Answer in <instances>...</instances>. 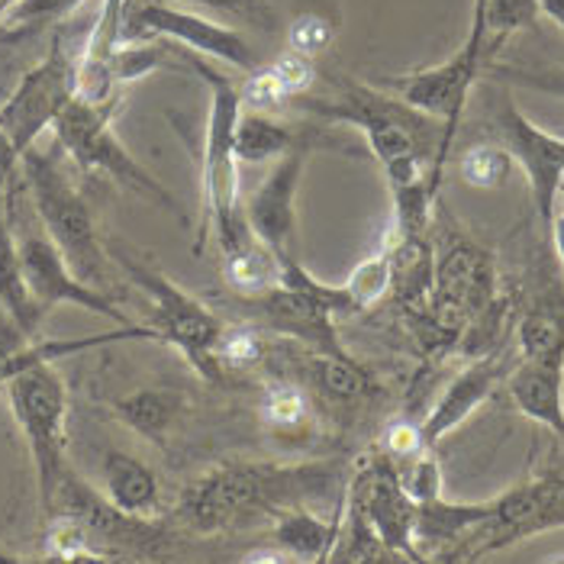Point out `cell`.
<instances>
[{
  "label": "cell",
  "instance_id": "obj_1",
  "mask_svg": "<svg viewBox=\"0 0 564 564\" xmlns=\"http://www.w3.org/2000/svg\"><path fill=\"white\" fill-rule=\"evenodd\" d=\"M336 487L339 475L329 465H223L181 494L174 520L197 535H217L261 517L274 520Z\"/></svg>",
  "mask_w": 564,
  "mask_h": 564
},
{
  "label": "cell",
  "instance_id": "obj_2",
  "mask_svg": "<svg viewBox=\"0 0 564 564\" xmlns=\"http://www.w3.org/2000/svg\"><path fill=\"white\" fill-rule=\"evenodd\" d=\"M313 117L348 123L365 135L371 155L384 169L388 184L430 177L442 145V123L410 107L403 97L368 85H346L336 97H294ZM438 194V191H435Z\"/></svg>",
  "mask_w": 564,
  "mask_h": 564
},
{
  "label": "cell",
  "instance_id": "obj_3",
  "mask_svg": "<svg viewBox=\"0 0 564 564\" xmlns=\"http://www.w3.org/2000/svg\"><path fill=\"white\" fill-rule=\"evenodd\" d=\"M197 75L210 85V107H207V132H204V155H200V204L204 217L197 226L194 256L207 249L210 226H217L219 252L239 249L246 239H252L246 210L239 207V159L232 149L236 120L242 113L239 87L226 75L214 72L204 62H191Z\"/></svg>",
  "mask_w": 564,
  "mask_h": 564
},
{
  "label": "cell",
  "instance_id": "obj_4",
  "mask_svg": "<svg viewBox=\"0 0 564 564\" xmlns=\"http://www.w3.org/2000/svg\"><path fill=\"white\" fill-rule=\"evenodd\" d=\"M20 174L30 187L33 210L52 239V246L68 261V268L107 294L110 288V252L100 242L94 214L82 197V191L72 184V177L62 172L55 155L40 152L36 145L20 155Z\"/></svg>",
  "mask_w": 564,
  "mask_h": 564
},
{
  "label": "cell",
  "instance_id": "obj_5",
  "mask_svg": "<svg viewBox=\"0 0 564 564\" xmlns=\"http://www.w3.org/2000/svg\"><path fill=\"white\" fill-rule=\"evenodd\" d=\"M13 423L26 438L43 517L52 510L55 490L68 471V384L55 361H36L17 371L7 384Z\"/></svg>",
  "mask_w": 564,
  "mask_h": 564
},
{
  "label": "cell",
  "instance_id": "obj_6",
  "mask_svg": "<svg viewBox=\"0 0 564 564\" xmlns=\"http://www.w3.org/2000/svg\"><path fill=\"white\" fill-rule=\"evenodd\" d=\"M113 113H117V104H90V100L75 94V100L52 123L55 145L82 172L107 174L117 184L130 187L132 194L159 204L162 210H172L177 217H184V210L174 200L172 191L155 174L149 172L142 162H135L130 149L117 139V132H113Z\"/></svg>",
  "mask_w": 564,
  "mask_h": 564
},
{
  "label": "cell",
  "instance_id": "obj_7",
  "mask_svg": "<svg viewBox=\"0 0 564 564\" xmlns=\"http://www.w3.org/2000/svg\"><path fill=\"white\" fill-rule=\"evenodd\" d=\"M85 40L75 43V36L68 33V26H58L43 62L33 65L20 78V85L13 87V94L3 100V107H0V127L7 130L10 142L17 145L20 155L26 149H33L40 142V135L45 130H52V123L58 120V113L75 100V94H78V65H82Z\"/></svg>",
  "mask_w": 564,
  "mask_h": 564
},
{
  "label": "cell",
  "instance_id": "obj_8",
  "mask_svg": "<svg viewBox=\"0 0 564 564\" xmlns=\"http://www.w3.org/2000/svg\"><path fill=\"white\" fill-rule=\"evenodd\" d=\"M113 261L117 268L127 271V278L145 294V301L152 306L149 326L155 329V339L177 348L194 365V371L204 375L207 381H219L214 346L223 333V323L217 313L207 304H200L194 294H187L181 284H174L169 274L155 271L152 264L130 259L123 252H113Z\"/></svg>",
  "mask_w": 564,
  "mask_h": 564
},
{
  "label": "cell",
  "instance_id": "obj_9",
  "mask_svg": "<svg viewBox=\"0 0 564 564\" xmlns=\"http://www.w3.org/2000/svg\"><path fill=\"white\" fill-rule=\"evenodd\" d=\"M52 513H65L85 525L97 562L152 558L169 542L162 520H139V517L117 510L100 490H94L72 468L65 471V478L55 490L52 510L45 517H52Z\"/></svg>",
  "mask_w": 564,
  "mask_h": 564
},
{
  "label": "cell",
  "instance_id": "obj_10",
  "mask_svg": "<svg viewBox=\"0 0 564 564\" xmlns=\"http://www.w3.org/2000/svg\"><path fill=\"white\" fill-rule=\"evenodd\" d=\"M120 36L123 40H172L194 55L214 58L239 72L259 68L256 48L239 30L217 23L197 10L172 7L165 0H127Z\"/></svg>",
  "mask_w": 564,
  "mask_h": 564
},
{
  "label": "cell",
  "instance_id": "obj_11",
  "mask_svg": "<svg viewBox=\"0 0 564 564\" xmlns=\"http://www.w3.org/2000/svg\"><path fill=\"white\" fill-rule=\"evenodd\" d=\"M484 68H487V55L478 52V48H471V45H462L442 65L413 72V75H400V78H384L388 90H393L410 107L430 113V117H435L442 123V145H438L433 174H430L433 191L442 187L445 162H448V152H452L458 123L465 117V104H468L471 87H475V82H478V75Z\"/></svg>",
  "mask_w": 564,
  "mask_h": 564
},
{
  "label": "cell",
  "instance_id": "obj_12",
  "mask_svg": "<svg viewBox=\"0 0 564 564\" xmlns=\"http://www.w3.org/2000/svg\"><path fill=\"white\" fill-rule=\"evenodd\" d=\"M20 246V268H23V281L26 291L33 297V304L43 313L55 310V306H82L87 313H97L104 319H110L113 326H132V319L110 301V294L97 291L94 284L82 281L68 261L62 259V252L52 246V239L40 232H23L17 239Z\"/></svg>",
  "mask_w": 564,
  "mask_h": 564
},
{
  "label": "cell",
  "instance_id": "obj_13",
  "mask_svg": "<svg viewBox=\"0 0 564 564\" xmlns=\"http://www.w3.org/2000/svg\"><path fill=\"white\" fill-rule=\"evenodd\" d=\"M497 135L507 145V152L513 155V162L525 172L535 217L549 236V226L555 219V204L562 197L564 184V135L535 127L513 100H507L500 107Z\"/></svg>",
  "mask_w": 564,
  "mask_h": 564
},
{
  "label": "cell",
  "instance_id": "obj_14",
  "mask_svg": "<svg viewBox=\"0 0 564 564\" xmlns=\"http://www.w3.org/2000/svg\"><path fill=\"white\" fill-rule=\"evenodd\" d=\"M348 500L361 510V517L375 529V535L388 549V555H403L410 562H423L416 552V539H413L416 503L403 490L400 471L384 452L355 475Z\"/></svg>",
  "mask_w": 564,
  "mask_h": 564
},
{
  "label": "cell",
  "instance_id": "obj_15",
  "mask_svg": "<svg viewBox=\"0 0 564 564\" xmlns=\"http://www.w3.org/2000/svg\"><path fill=\"white\" fill-rule=\"evenodd\" d=\"M310 149L304 142L284 152L274 169L261 177V184L252 191L246 204V219L252 236L264 242L278 259H294L297 246V191L306 172Z\"/></svg>",
  "mask_w": 564,
  "mask_h": 564
},
{
  "label": "cell",
  "instance_id": "obj_16",
  "mask_svg": "<svg viewBox=\"0 0 564 564\" xmlns=\"http://www.w3.org/2000/svg\"><path fill=\"white\" fill-rule=\"evenodd\" d=\"M246 304L256 310L264 329L278 336H291L304 343L310 351H346L336 333V310L310 291L274 284L271 291L249 297Z\"/></svg>",
  "mask_w": 564,
  "mask_h": 564
},
{
  "label": "cell",
  "instance_id": "obj_17",
  "mask_svg": "<svg viewBox=\"0 0 564 564\" xmlns=\"http://www.w3.org/2000/svg\"><path fill=\"white\" fill-rule=\"evenodd\" d=\"M130 339H155V329L149 323H132V326H113L110 333H97V336L40 339V336H30L13 316H7L0 310V391L17 371L30 368L36 361H55L58 365L62 358L85 355V351L113 346V343H130Z\"/></svg>",
  "mask_w": 564,
  "mask_h": 564
},
{
  "label": "cell",
  "instance_id": "obj_18",
  "mask_svg": "<svg viewBox=\"0 0 564 564\" xmlns=\"http://www.w3.org/2000/svg\"><path fill=\"white\" fill-rule=\"evenodd\" d=\"M503 378V355L500 351H484L468 368H462L452 384L442 391L433 403V410L420 420V433L426 448H435L448 433H455L480 403L494 393L497 381Z\"/></svg>",
  "mask_w": 564,
  "mask_h": 564
},
{
  "label": "cell",
  "instance_id": "obj_19",
  "mask_svg": "<svg viewBox=\"0 0 564 564\" xmlns=\"http://www.w3.org/2000/svg\"><path fill=\"white\" fill-rule=\"evenodd\" d=\"M507 391L522 416L564 435V355L522 358L507 381Z\"/></svg>",
  "mask_w": 564,
  "mask_h": 564
},
{
  "label": "cell",
  "instance_id": "obj_20",
  "mask_svg": "<svg viewBox=\"0 0 564 564\" xmlns=\"http://www.w3.org/2000/svg\"><path fill=\"white\" fill-rule=\"evenodd\" d=\"M343 520H346V494L329 520L310 513L306 507H291L274 517L271 529V549L284 555V562H326L333 558L339 535H343Z\"/></svg>",
  "mask_w": 564,
  "mask_h": 564
},
{
  "label": "cell",
  "instance_id": "obj_21",
  "mask_svg": "<svg viewBox=\"0 0 564 564\" xmlns=\"http://www.w3.org/2000/svg\"><path fill=\"white\" fill-rule=\"evenodd\" d=\"M494 500L480 503H452L445 497H435L426 503H416V552L420 558H433L442 549H458L478 525L490 520Z\"/></svg>",
  "mask_w": 564,
  "mask_h": 564
},
{
  "label": "cell",
  "instance_id": "obj_22",
  "mask_svg": "<svg viewBox=\"0 0 564 564\" xmlns=\"http://www.w3.org/2000/svg\"><path fill=\"white\" fill-rule=\"evenodd\" d=\"M117 510L139 520H162V484L159 475L127 452H110L104 458V490Z\"/></svg>",
  "mask_w": 564,
  "mask_h": 564
},
{
  "label": "cell",
  "instance_id": "obj_23",
  "mask_svg": "<svg viewBox=\"0 0 564 564\" xmlns=\"http://www.w3.org/2000/svg\"><path fill=\"white\" fill-rule=\"evenodd\" d=\"M10 177L0 174V310L7 316H13L30 336H40L45 313L33 304L26 281H23V268H20V246H17V232L10 226V217L3 210V184Z\"/></svg>",
  "mask_w": 564,
  "mask_h": 564
},
{
  "label": "cell",
  "instance_id": "obj_24",
  "mask_svg": "<svg viewBox=\"0 0 564 564\" xmlns=\"http://www.w3.org/2000/svg\"><path fill=\"white\" fill-rule=\"evenodd\" d=\"M306 378L313 391L339 406H351L368 393H375L371 375L348 351H310Z\"/></svg>",
  "mask_w": 564,
  "mask_h": 564
},
{
  "label": "cell",
  "instance_id": "obj_25",
  "mask_svg": "<svg viewBox=\"0 0 564 564\" xmlns=\"http://www.w3.org/2000/svg\"><path fill=\"white\" fill-rule=\"evenodd\" d=\"M294 145H301V132H294L288 123L268 117L264 110H246L236 120L232 132V149L239 165H264L281 159L284 152H291Z\"/></svg>",
  "mask_w": 564,
  "mask_h": 564
},
{
  "label": "cell",
  "instance_id": "obj_26",
  "mask_svg": "<svg viewBox=\"0 0 564 564\" xmlns=\"http://www.w3.org/2000/svg\"><path fill=\"white\" fill-rule=\"evenodd\" d=\"M223 281L246 301L259 297L281 281V259L252 236L239 249L223 252Z\"/></svg>",
  "mask_w": 564,
  "mask_h": 564
},
{
  "label": "cell",
  "instance_id": "obj_27",
  "mask_svg": "<svg viewBox=\"0 0 564 564\" xmlns=\"http://www.w3.org/2000/svg\"><path fill=\"white\" fill-rule=\"evenodd\" d=\"M113 410L132 433H139L155 445H165L174 416H177V393L162 391V388H142V391L120 397Z\"/></svg>",
  "mask_w": 564,
  "mask_h": 564
},
{
  "label": "cell",
  "instance_id": "obj_28",
  "mask_svg": "<svg viewBox=\"0 0 564 564\" xmlns=\"http://www.w3.org/2000/svg\"><path fill=\"white\" fill-rule=\"evenodd\" d=\"M522 358H555L564 355V294L542 297L522 313L517 326Z\"/></svg>",
  "mask_w": 564,
  "mask_h": 564
},
{
  "label": "cell",
  "instance_id": "obj_29",
  "mask_svg": "<svg viewBox=\"0 0 564 564\" xmlns=\"http://www.w3.org/2000/svg\"><path fill=\"white\" fill-rule=\"evenodd\" d=\"M316 420L313 397L297 384H274L261 397V423L281 438L306 435Z\"/></svg>",
  "mask_w": 564,
  "mask_h": 564
},
{
  "label": "cell",
  "instance_id": "obj_30",
  "mask_svg": "<svg viewBox=\"0 0 564 564\" xmlns=\"http://www.w3.org/2000/svg\"><path fill=\"white\" fill-rule=\"evenodd\" d=\"M85 0H13L3 13H0V40L13 43V40H26L33 33H40L43 26L68 20Z\"/></svg>",
  "mask_w": 564,
  "mask_h": 564
},
{
  "label": "cell",
  "instance_id": "obj_31",
  "mask_svg": "<svg viewBox=\"0 0 564 564\" xmlns=\"http://www.w3.org/2000/svg\"><path fill=\"white\" fill-rule=\"evenodd\" d=\"M393 281V264H391V242L384 239V246L368 256L365 261H358V268L348 274V281L343 284L348 294V301L355 306V313L371 310L378 301H384L391 294Z\"/></svg>",
  "mask_w": 564,
  "mask_h": 564
},
{
  "label": "cell",
  "instance_id": "obj_32",
  "mask_svg": "<svg viewBox=\"0 0 564 564\" xmlns=\"http://www.w3.org/2000/svg\"><path fill=\"white\" fill-rule=\"evenodd\" d=\"M542 7L539 0H487L484 3V40H487V55H494L507 36L532 30L539 20Z\"/></svg>",
  "mask_w": 564,
  "mask_h": 564
},
{
  "label": "cell",
  "instance_id": "obj_33",
  "mask_svg": "<svg viewBox=\"0 0 564 564\" xmlns=\"http://www.w3.org/2000/svg\"><path fill=\"white\" fill-rule=\"evenodd\" d=\"M513 165L517 162H513V155L507 152L503 142H478L462 155L458 172L465 177V184L490 191V187H503L510 181Z\"/></svg>",
  "mask_w": 564,
  "mask_h": 564
},
{
  "label": "cell",
  "instance_id": "obj_34",
  "mask_svg": "<svg viewBox=\"0 0 564 564\" xmlns=\"http://www.w3.org/2000/svg\"><path fill=\"white\" fill-rule=\"evenodd\" d=\"M268 348L264 336L256 326H223L217 346H214V365H217L219 378L223 371H249L264 361Z\"/></svg>",
  "mask_w": 564,
  "mask_h": 564
},
{
  "label": "cell",
  "instance_id": "obj_35",
  "mask_svg": "<svg viewBox=\"0 0 564 564\" xmlns=\"http://www.w3.org/2000/svg\"><path fill=\"white\" fill-rule=\"evenodd\" d=\"M239 100L249 110H278V107L291 104V94L281 85V78L274 75L271 65H259L249 72V82L239 90Z\"/></svg>",
  "mask_w": 564,
  "mask_h": 564
},
{
  "label": "cell",
  "instance_id": "obj_36",
  "mask_svg": "<svg viewBox=\"0 0 564 564\" xmlns=\"http://www.w3.org/2000/svg\"><path fill=\"white\" fill-rule=\"evenodd\" d=\"M329 43H333V26H329V20L319 17V13H304V17H297V20L291 23V30H288V45H291V52H301V55H310V58H316L319 52H326Z\"/></svg>",
  "mask_w": 564,
  "mask_h": 564
},
{
  "label": "cell",
  "instance_id": "obj_37",
  "mask_svg": "<svg viewBox=\"0 0 564 564\" xmlns=\"http://www.w3.org/2000/svg\"><path fill=\"white\" fill-rule=\"evenodd\" d=\"M487 72L494 78H500V82H510V85L564 97V68H513V65H494Z\"/></svg>",
  "mask_w": 564,
  "mask_h": 564
},
{
  "label": "cell",
  "instance_id": "obj_38",
  "mask_svg": "<svg viewBox=\"0 0 564 564\" xmlns=\"http://www.w3.org/2000/svg\"><path fill=\"white\" fill-rule=\"evenodd\" d=\"M271 68H274V75L281 78V85L288 87L291 100L310 94V87L316 82L313 58H310V55H301V52H291V48H288L278 62H271Z\"/></svg>",
  "mask_w": 564,
  "mask_h": 564
},
{
  "label": "cell",
  "instance_id": "obj_39",
  "mask_svg": "<svg viewBox=\"0 0 564 564\" xmlns=\"http://www.w3.org/2000/svg\"><path fill=\"white\" fill-rule=\"evenodd\" d=\"M384 455L391 458L393 465H406L410 458H416L420 452H426V442L420 433V423L410 420H397L384 430Z\"/></svg>",
  "mask_w": 564,
  "mask_h": 564
},
{
  "label": "cell",
  "instance_id": "obj_40",
  "mask_svg": "<svg viewBox=\"0 0 564 564\" xmlns=\"http://www.w3.org/2000/svg\"><path fill=\"white\" fill-rule=\"evenodd\" d=\"M181 3L226 10V13H239V17H249V20H261V13H264V0H181Z\"/></svg>",
  "mask_w": 564,
  "mask_h": 564
},
{
  "label": "cell",
  "instance_id": "obj_41",
  "mask_svg": "<svg viewBox=\"0 0 564 564\" xmlns=\"http://www.w3.org/2000/svg\"><path fill=\"white\" fill-rule=\"evenodd\" d=\"M17 172H20V152H17V145L10 142L7 130L0 127V174H3V177H13Z\"/></svg>",
  "mask_w": 564,
  "mask_h": 564
},
{
  "label": "cell",
  "instance_id": "obj_42",
  "mask_svg": "<svg viewBox=\"0 0 564 564\" xmlns=\"http://www.w3.org/2000/svg\"><path fill=\"white\" fill-rule=\"evenodd\" d=\"M484 3H487V0H475V7H471V30H468L465 45H471V48H478V52L487 55V40H484Z\"/></svg>",
  "mask_w": 564,
  "mask_h": 564
},
{
  "label": "cell",
  "instance_id": "obj_43",
  "mask_svg": "<svg viewBox=\"0 0 564 564\" xmlns=\"http://www.w3.org/2000/svg\"><path fill=\"white\" fill-rule=\"evenodd\" d=\"M549 239L555 242V252H558V259L564 264V214H555L552 226H549Z\"/></svg>",
  "mask_w": 564,
  "mask_h": 564
},
{
  "label": "cell",
  "instance_id": "obj_44",
  "mask_svg": "<svg viewBox=\"0 0 564 564\" xmlns=\"http://www.w3.org/2000/svg\"><path fill=\"white\" fill-rule=\"evenodd\" d=\"M539 7L549 20H555L564 30V0H539Z\"/></svg>",
  "mask_w": 564,
  "mask_h": 564
},
{
  "label": "cell",
  "instance_id": "obj_45",
  "mask_svg": "<svg viewBox=\"0 0 564 564\" xmlns=\"http://www.w3.org/2000/svg\"><path fill=\"white\" fill-rule=\"evenodd\" d=\"M562 197H564V184H562Z\"/></svg>",
  "mask_w": 564,
  "mask_h": 564
}]
</instances>
